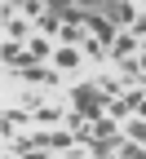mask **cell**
I'll list each match as a JSON object with an SVG mask.
<instances>
[{
    "label": "cell",
    "mask_w": 146,
    "mask_h": 159,
    "mask_svg": "<svg viewBox=\"0 0 146 159\" xmlns=\"http://www.w3.org/2000/svg\"><path fill=\"white\" fill-rule=\"evenodd\" d=\"M124 133H129V142L146 146V119H124Z\"/></svg>",
    "instance_id": "cell-8"
},
{
    "label": "cell",
    "mask_w": 146,
    "mask_h": 159,
    "mask_svg": "<svg viewBox=\"0 0 146 159\" xmlns=\"http://www.w3.org/2000/svg\"><path fill=\"white\" fill-rule=\"evenodd\" d=\"M120 159H146V146L142 142H124L120 146Z\"/></svg>",
    "instance_id": "cell-9"
},
{
    "label": "cell",
    "mask_w": 146,
    "mask_h": 159,
    "mask_svg": "<svg viewBox=\"0 0 146 159\" xmlns=\"http://www.w3.org/2000/svg\"><path fill=\"white\" fill-rule=\"evenodd\" d=\"M67 97H71V115H67V128H80V124H97L106 119L111 111V93L97 84V80H75L67 84Z\"/></svg>",
    "instance_id": "cell-1"
},
{
    "label": "cell",
    "mask_w": 146,
    "mask_h": 159,
    "mask_svg": "<svg viewBox=\"0 0 146 159\" xmlns=\"http://www.w3.org/2000/svg\"><path fill=\"white\" fill-rule=\"evenodd\" d=\"M27 106H31V115H35V124H67V115H71V111H62V106L35 102V97H27Z\"/></svg>",
    "instance_id": "cell-3"
},
{
    "label": "cell",
    "mask_w": 146,
    "mask_h": 159,
    "mask_svg": "<svg viewBox=\"0 0 146 159\" xmlns=\"http://www.w3.org/2000/svg\"><path fill=\"white\" fill-rule=\"evenodd\" d=\"M40 31H45V35L62 31V22H58V13H53V9H45V18H40Z\"/></svg>",
    "instance_id": "cell-10"
},
{
    "label": "cell",
    "mask_w": 146,
    "mask_h": 159,
    "mask_svg": "<svg viewBox=\"0 0 146 159\" xmlns=\"http://www.w3.org/2000/svg\"><path fill=\"white\" fill-rule=\"evenodd\" d=\"M84 57H89V62H106L111 53H106V44H102V40H93V35H89V40H84Z\"/></svg>",
    "instance_id": "cell-7"
},
{
    "label": "cell",
    "mask_w": 146,
    "mask_h": 159,
    "mask_svg": "<svg viewBox=\"0 0 146 159\" xmlns=\"http://www.w3.org/2000/svg\"><path fill=\"white\" fill-rule=\"evenodd\" d=\"M9 80L18 84H45V89H67V75L58 66H31V71H9Z\"/></svg>",
    "instance_id": "cell-2"
},
{
    "label": "cell",
    "mask_w": 146,
    "mask_h": 159,
    "mask_svg": "<svg viewBox=\"0 0 146 159\" xmlns=\"http://www.w3.org/2000/svg\"><path fill=\"white\" fill-rule=\"evenodd\" d=\"M80 49H71V44H62V49H53V66L62 71V75H71V71H80Z\"/></svg>",
    "instance_id": "cell-5"
},
{
    "label": "cell",
    "mask_w": 146,
    "mask_h": 159,
    "mask_svg": "<svg viewBox=\"0 0 146 159\" xmlns=\"http://www.w3.org/2000/svg\"><path fill=\"white\" fill-rule=\"evenodd\" d=\"M106 159H120V150H115V155H106Z\"/></svg>",
    "instance_id": "cell-11"
},
{
    "label": "cell",
    "mask_w": 146,
    "mask_h": 159,
    "mask_svg": "<svg viewBox=\"0 0 146 159\" xmlns=\"http://www.w3.org/2000/svg\"><path fill=\"white\" fill-rule=\"evenodd\" d=\"M137 49H142V40H137L133 31H129V35H120V40H115V49H111V53H115V66H120V62H133V53H137Z\"/></svg>",
    "instance_id": "cell-6"
},
{
    "label": "cell",
    "mask_w": 146,
    "mask_h": 159,
    "mask_svg": "<svg viewBox=\"0 0 146 159\" xmlns=\"http://www.w3.org/2000/svg\"><path fill=\"white\" fill-rule=\"evenodd\" d=\"M97 9L111 18V27H133L137 22V5H97Z\"/></svg>",
    "instance_id": "cell-4"
}]
</instances>
